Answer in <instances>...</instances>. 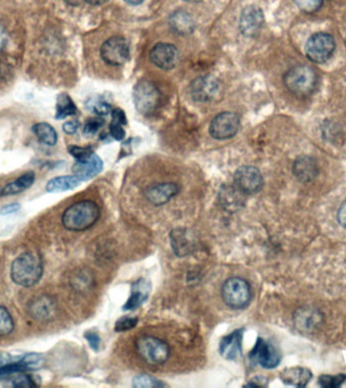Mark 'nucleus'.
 Returning a JSON list of instances; mask_svg holds the SVG:
<instances>
[{
    "instance_id": "f257e3e1",
    "label": "nucleus",
    "mask_w": 346,
    "mask_h": 388,
    "mask_svg": "<svg viewBox=\"0 0 346 388\" xmlns=\"http://www.w3.org/2000/svg\"><path fill=\"white\" fill-rule=\"evenodd\" d=\"M99 217L100 208L94 201L81 200L67 208L62 224L68 231L85 232L94 227Z\"/></svg>"
},
{
    "instance_id": "f03ea898",
    "label": "nucleus",
    "mask_w": 346,
    "mask_h": 388,
    "mask_svg": "<svg viewBox=\"0 0 346 388\" xmlns=\"http://www.w3.org/2000/svg\"><path fill=\"white\" fill-rule=\"evenodd\" d=\"M43 275V262L39 254L28 251L13 261L11 277L14 284L23 287L33 286Z\"/></svg>"
},
{
    "instance_id": "7ed1b4c3",
    "label": "nucleus",
    "mask_w": 346,
    "mask_h": 388,
    "mask_svg": "<svg viewBox=\"0 0 346 388\" xmlns=\"http://www.w3.org/2000/svg\"><path fill=\"white\" fill-rule=\"evenodd\" d=\"M283 82L286 87L296 97H308L316 88L317 74L312 67L298 65L286 72Z\"/></svg>"
},
{
    "instance_id": "20e7f679",
    "label": "nucleus",
    "mask_w": 346,
    "mask_h": 388,
    "mask_svg": "<svg viewBox=\"0 0 346 388\" xmlns=\"http://www.w3.org/2000/svg\"><path fill=\"white\" fill-rule=\"evenodd\" d=\"M135 347L138 355L148 365H163L171 357V347L159 338L141 336L136 340Z\"/></svg>"
},
{
    "instance_id": "39448f33",
    "label": "nucleus",
    "mask_w": 346,
    "mask_h": 388,
    "mask_svg": "<svg viewBox=\"0 0 346 388\" xmlns=\"http://www.w3.org/2000/svg\"><path fill=\"white\" fill-rule=\"evenodd\" d=\"M222 298L232 310H243L252 298V287L247 280L241 277H231L224 282Z\"/></svg>"
},
{
    "instance_id": "423d86ee",
    "label": "nucleus",
    "mask_w": 346,
    "mask_h": 388,
    "mask_svg": "<svg viewBox=\"0 0 346 388\" xmlns=\"http://www.w3.org/2000/svg\"><path fill=\"white\" fill-rule=\"evenodd\" d=\"M133 100L140 114L151 116L158 109L161 102V93L151 81L142 80L134 88Z\"/></svg>"
},
{
    "instance_id": "0eeeda50",
    "label": "nucleus",
    "mask_w": 346,
    "mask_h": 388,
    "mask_svg": "<svg viewBox=\"0 0 346 388\" xmlns=\"http://www.w3.org/2000/svg\"><path fill=\"white\" fill-rule=\"evenodd\" d=\"M335 42L333 36L326 33H317L311 36L306 44L308 59L314 63H324L333 56Z\"/></svg>"
},
{
    "instance_id": "6e6552de",
    "label": "nucleus",
    "mask_w": 346,
    "mask_h": 388,
    "mask_svg": "<svg viewBox=\"0 0 346 388\" xmlns=\"http://www.w3.org/2000/svg\"><path fill=\"white\" fill-rule=\"evenodd\" d=\"M100 56L111 66H121L130 59V47L125 38L112 37L100 48Z\"/></svg>"
},
{
    "instance_id": "1a4fd4ad",
    "label": "nucleus",
    "mask_w": 346,
    "mask_h": 388,
    "mask_svg": "<svg viewBox=\"0 0 346 388\" xmlns=\"http://www.w3.org/2000/svg\"><path fill=\"white\" fill-rule=\"evenodd\" d=\"M249 359L253 363L259 364L261 367L274 369L280 364L281 355L273 343L259 338L249 353Z\"/></svg>"
},
{
    "instance_id": "9d476101",
    "label": "nucleus",
    "mask_w": 346,
    "mask_h": 388,
    "mask_svg": "<svg viewBox=\"0 0 346 388\" xmlns=\"http://www.w3.org/2000/svg\"><path fill=\"white\" fill-rule=\"evenodd\" d=\"M240 128L239 117L234 112H221L214 117L210 124V135L216 140H228L238 133Z\"/></svg>"
},
{
    "instance_id": "9b49d317",
    "label": "nucleus",
    "mask_w": 346,
    "mask_h": 388,
    "mask_svg": "<svg viewBox=\"0 0 346 388\" xmlns=\"http://www.w3.org/2000/svg\"><path fill=\"white\" fill-rule=\"evenodd\" d=\"M234 184L245 195H252L264 188V177L255 167L241 166L234 174Z\"/></svg>"
},
{
    "instance_id": "f8f14e48",
    "label": "nucleus",
    "mask_w": 346,
    "mask_h": 388,
    "mask_svg": "<svg viewBox=\"0 0 346 388\" xmlns=\"http://www.w3.org/2000/svg\"><path fill=\"white\" fill-rule=\"evenodd\" d=\"M221 83L213 75L195 78L190 86V97L197 102H209L218 97Z\"/></svg>"
},
{
    "instance_id": "ddd939ff",
    "label": "nucleus",
    "mask_w": 346,
    "mask_h": 388,
    "mask_svg": "<svg viewBox=\"0 0 346 388\" xmlns=\"http://www.w3.org/2000/svg\"><path fill=\"white\" fill-rule=\"evenodd\" d=\"M149 59L162 70H173L180 62V52L174 45L159 43L152 48Z\"/></svg>"
},
{
    "instance_id": "4468645a",
    "label": "nucleus",
    "mask_w": 346,
    "mask_h": 388,
    "mask_svg": "<svg viewBox=\"0 0 346 388\" xmlns=\"http://www.w3.org/2000/svg\"><path fill=\"white\" fill-rule=\"evenodd\" d=\"M171 247L173 252L178 257H185L195 252L197 249L198 241L195 235L185 229V227H178L171 233Z\"/></svg>"
},
{
    "instance_id": "2eb2a0df",
    "label": "nucleus",
    "mask_w": 346,
    "mask_h": 388,
    "mask_svg": "<svg viewBox=\"0 0 346 388\" xmlns=\"http://www.w3.org/2000/svg\"><path fill=\"white\" fill-rule=\"evenodd\" d=\"M178 193H180V186L178 184L173 183V182H166V183L149 186L145 190L144 195L151 205L155 207H161L173 200Z\"/></svg>"
},
{
    "instance_id": "dca6fc26",
    "label": "nucleus",
    "mask_w": 346,
    "mask_h": 388,
    "mask_svg": "<svg viewBox=\"0 0 346 388\" xmlns=\"http://www.w3.org/2000/svg\"><path fill=\"white\" fill-rule=\"evenodd\" d=\"M102 168H104V163L102 159L99 156L94 154V152H92L81 159L76 160L72 167V171L75 176L83 181L94 178L102 172Z\"/></svg>"
},
{
    "instance_id": "f3484780",
    "label": "nucleus",
    "mask_w": 346,
    "mask_h": 388,
    "mask_svg": "<svg viewBox=\"0 0 346 388\" xmlns=\"http://www.w3.org/2000/svg\"><path fill=\"white\" fill-rule=\"evenodd\" d=\"M264 16L259 7L250 6L245 7L241 14L240 31L247 37H254L264 25Z\"/></svg>"
},
{
    "instance_id": "a211bd4d",
    "label": "nucleus",
    "mask_w": 346,
    "mask_h": 388,
    "mask_svg": "<svg viewBox=\"0 0 346 388\" xmlns=\"http://www.w3.org/2000/svg\"><path fill=\"white\" fill-rule=\"evenodd\" d=\"M219 200L227 212H236L244 207L245 194L236 188L235 184L223 185L219 193Z\"/></svg>"
},
{
    "instance_id": "6ab92c4d",
    "label": "nucleus",
    "mask_w": 346,
    "mask_h": 388,
    "mask_svg": "<svg viewBox=\"0 0 346 388\" xmlns=\"http://www.w3.org/2000/svg\"><path fill=\"white\" fill-rule=\"evenodd\" d=\"M243 329L236 330L222 339L220 354L227 360H236L242 355Z\"/></svg>"
},
{
    "instance_id": "aec40b11",
    "label": "nucleus",
    "mask_w": 346,
    "mask_h": 388,
    "mask_svg": "<svg viewBox=\"0 0 346 388\" xmlns=\"http://www.w3.org/2000/svg\"><path fill=\"white\" fill-rule=\"evenodd\" d=\"M56 308L57 306L54 299L44 296L35 299L31 303L28 311H30L31 317L35 318V320L46 322V320H52L55 317Z\"/></svg>"
},
{
    "instance_id": "412c9836",
    "label": "nucleus",
    "mask_w": 346,
    "mask_h": 388,
    "mask_svg": "<svg viewBox=\"0 0 346 388\" xmlns=\"http://www.w3.org/2000/svg\"><path fill=\"white\" fill-rule=\"evenodd\" d=\"M312 372L307 368L291 367L281 371V382L292 387H306L312 379Z\"/></svg>"
},
{
    "instance_id": "4be33fe9",
    "label": "nucleus",
    "mask_w": 346,
    "mask_h": 388,
    "mask_svg": "<svg viewBox=\"0 0 346 388\" xmlns=\"http://www.w3.org/2000/svg\"><path fill=\"white\" fill-rule=\"evenodd\" d=\"M150 293V284L145 279H139L132 286V293L124 306V310L133 311L146 301Z\"/></svg>"
},
{
    "instance_id": "5701e85b",
    "label": "nucleus",
    "mask_w": 346,
    "mask_h": 388,
    "mask_svg": "<svg viewBox=\"0 0 346 388\" xmlns=\"http://www.w3.org/2000/svg\"><path fill=\"white\" fill-rule=\"evenodd\" d=\"M317 172H318V168H317L316 163L312 158L307 157V156L298 158L297 161L293 164V173L301 181L313 180L316 177Z\"/></svg>"
},
{
    "instance_id": "b1692460",
    "label": "nucleus",
    "mask_w": 346,
    "mask_h": 388,
    "mask_svg": "<svg viewBox=\"0 0 346 388\" xmlns=\"http://www.w3.org/2000/svg\"><path fill=\"white\" fill-rule=\"evenodd\" d=\"M82 182L75 175H66V176H58L48 182L46 190L48 193H63V191L71 190L80 186Z\"/></svg>"
},
{
    "instance_id": "393cba45",
    "label": "nucleus",
    "mask_w": 346,
    "mask_h": 388,
    "mask_svg": "<svg viewBox=\"0 0 346 388\" xmlns=\"http://www.w3.org/2000/svg\"><path fill=\"white\" fill-rule=\"evenodd\" d=\"M36 175L33 172H27L21 176L18 177L16 180L6 184V186L1 188L2 196L16 195L23 191L27 190L31 186L35 183Z\"/></svg>"
},
{
    "instance_id": "a878e982",
    "label": "nucleus",
    "mask_w": 346,
    "mask_h": 388,
    "mask_svg": "<svg viewBox=\"0 0 346 388\" xmlns=\"http://www.w3.org/2000/svg\"><path fill=\"white\" fill-rule=\"evenodd\" d=\"M171 26L173 31L178 35H188L193 32L195 28L192 16L185 11H176L171 16Z\"/></svg>"
},
{
    "instance_id": "bb28decb",
    "label": "nucleus",
    "mask_w": 346,
    "mask_h": 388,
    "mask_svg": "<svg viewBox=\"0 0 346 388\" xmlns=\"http://www.w3.org/2000/svg\"><path fill=\"white\" fill-rule=\"evenodd\" d=\"M32 129L40 143L50 146V147L56 145L58 135H57V131H55L51 124L47 123L36 124Z\"/></svg>"
},
{
    "instance_id": "cd10ccee",
    "label": "nucleus",
    "mask_w": 346,
    "mask_h": 388,
    "mask_svg": "<svg viewBox=\"0 0 346 388\" xmlns=\"http://www.w3.org/2000/svg\"><path fill=\"white\" fill-rule=\"evenodd\" d=\"M77 112L76 105L68 95H59L56 104V119H63Z\"/></svg>"
},
{
    "instance_id": "c85d7f7f",
    "label": "nucleus",
    "mask_w": 346,
    "mask_h": 388,
    "mask_svg": "<svg viewBox=\"0 0 346 388\" xmlns=\"http://www.w3.org/2000/svg\"><path fill=\"white\" fill-rule=\"evenodd\" d=\"M134 387L137 388H153V387H166V383L162 382L161 380L157 379L151 375L141 374L136 376L132 382Z\"/></svg>"
},
{
    "instance_id": "c756f323",
    "label": "nucleus",
    "mask_w": 346,
    "mask_h": 388,
    "mask_svg": "<svg viewBox=\"0 0 346 388\" xmlns=\"http://www.w3.org/2000/svg\"><path fill=\"white\" fill-rule=\"evenodd\" d=\"M87 109L99 117L107 116L111 114V104H107L104 98H90L87 104Z\"/></svg>"
},
{
    "instance_id": "7c9ffc66",
    "label": "nucleus",
    "mask_w": 346,
    "mask_h": 388,
    "mask_svg": "<svg viewBox=\"0 0 346 388\" xmlns=\"http://www.w3.org/2000/svg\"><path fill=\"white\" fill-rule=\"evenodd\" d=\"M14 329L13 318L4 306H0V337L7 336Z\"/></svg>"
},
{
    "instance_id": "2f4dec72",
    "label": "nucleus",
    "mask_w": 346,
    "mask_h": 388,
    "mask_svg": "<svg viewBox=\"0 0 346 388\" xmlns=\"http://www.w3.org/2000/svg\"><path fill=\"white\" fill-rule=\"evenodd\" d=\"M23 371H28L26 366L21 362V360L16 361V362L6 364V365L0 366V380L4 378L9 377L13 374H18V373L23 372Z\"/></svg>"
},
{
    "instance_id": "473e14b6",
    "label": "nucleus",
    "mask_w": 346,
    "mask_h": 388,
    "mask_svg": "<svg viewBox=\"0 0 346 388\" xmlns=\"http://www.w3.org/2000/svg\"><path fill=\"white\" fill-rule=\"evenodd\" d=\"M346 380V375H321L318 382L320 387L326 388L338 387Z\"/></svg>"
},
{
    "instance_id": "72a5a7b5",
    "label": "nucleus",
    "mask_w": 346,
    "mask_h": 388,
    "mask_svg": "<svg viewBox=\"0 0 346 388\" xmlns=\"http://www.w3.org/2000/svg\"><path fill=\"white\" fill-rule=\"evenodd\" d=\"M301 11L307 14L315 13L318 11L323 4V0H293Z\"/></svg>"
},
{
    "instance_id": "f704fd0d",
    "label": "nucleus",
    "mask_w": 346,
    "mask_h": 388,
    "mask_svg": "<svg viewBox=\"0 0 346 388\" xmlns=\"http://www.w3.org/2000/svg\"><path fill=\"white\" fill-rule=\"evenodd\" d=\"M20 360L21 362L26 366V368H27L28 370H31V369L33 370V369L39 368L40 366L42 365L44 358H43V356L40 355V354L30 353L21 357Z\"/></svg>"
},
{
    "instance_id": "c9c22d12",
    "label": "nucleus",
    "mask_w": 346,
    "mask_h": 388,
    "mask_svg": "<svg viewBox=\"0 0 346 388\" xmlns=\"http://www.w3.org/2000/svg\"><path fill=\"white\" fill-rule=\"evenodd\" d=\"M138 318L133 317H123L121 318L114 325V330L118 333L126 332L134 329L137 325Z\"/></svg>"
},
{
    "instance_id": "e433bc0d",
    "label": "nucleus",
    "mask_w": 346,
    "mask_h": 388,
    "mask_svg": "<svg viewBox=\"0 0 346 388\" xmlns=\"http://www.w3.org/2000/svg\"><path fill=\"white\" fill-rule=\"evenodd\" d=\"M104 124V121L100 117H92V119H87V123H85L83 133L85 135H94L102 128Z\"/></svg>"
},
{
    "instance_id": "4c0bfd02",
    "label": "nucleus",
    "mask_w": 346,
    "mask_h": 388,
    "mask_svg": "<svg viewBox=\"0 0 346 388\" xmlns=\"http://www.w3.org/2000/svg\"><path fill=\"white\" fill-rule=\"evenodd\" d=\"M109 134L113 136L114 140L121 141L125 138L126 133L123 129V124L116 123V122H111L109 124Z\"/></svg>"
},
{
    "instance_id": "58836bf2",
    "label": "nucleus",
    "mask_w": 346,
    "mask_h": 388,
    "mask_svg": "<svg viewBox=\"0 0 346 388\" xmlns=\"http://www.w3.org/2000/svg\"><path fill=\"white\" fill-rule=\"evenodd\" d=\"M13 387H36L35 382L32 379L31 376L27 374L18 375L16 379L13 380Z\"/></svg>"
},
{
    "instance_id": "ea45409f",
    "label": "nucleus",
    "mask_w": 346,
    "mask_h": 388,
    "mask_svg": "<svg viewBox=\"0 0 346 388\" xmlns=\"http://www.w3.org/2000/svg\"><path fill=\"white\" fill-rule=\"evenodd\" d=\"M85 339L87 340L88 343H90L92 349H94V351H97L99 348L100 345V338L97 333L94 332H87L85 335Z\"/></svg>"
},
{
    "instance_id": "a19ab883",
    "label": "nucleus",
    "mask_w": 346,
    "mask_h": 388,
    "mask_svg": "<svg viewBox=\"0 0 346 388\" xmlns=\"http://www.w3.org/2000/svg\"><path fill=\"white\" fill-rule=\"evenodd\" d=\"M80 128V124L78 121L67 122V123L64 124L63 126H62L64 133H66L67 135H73V134H75Z\"/></svg>"
},
{
    "instance_id": "79ce46f5",
    "label": "nucleus",
    "mask_w": 346,
    "mask_h": 388,
    "mask_svg": "<svg viewBox=\"0 0 346 388\" xmlns=\"http://www.w3.org/2000/svg\"><path fill=\"white\" fill-rule=\"evenodd\" d=\"M112 121L123 124L124 126V124H126L125 112L120 109L112 110Z\"/></svg>"
},
{
    "instance_id": "37998d69",
    "label": "nucleus",
    "mask_w": 346,
    "mask_h": 388,
    "mask_svg": "<svg viewBox=\"0 0 346 388\" xmlns=\"http://www.w3.org/2000/svg\"><path fill=\"white\" fill-rule=\"evenodd\" d=\"M267 378L264 376H256V377L252 378L249 382L245 384V387H266Z\"/></svg>"
},
{
    "instance_id": "c03bdc74",
    "label": "nucleus",
    "mask_w": 346,
    "mask_h": 388,
    "mask_svg": "<svg viewBox=\"0 0 346 388\" xmlns=\"http://www.w3.org/2000/svg\"><path fill=\"white\" fill-rule=\"evenodd\" d=\"M21 210V205L18 203H11V205H6L0 210V215H6L14 214Z\"/></svg>"
},
{
    "instance_id": "a18cd8bd",
    "label": "nucleus",
    "mask_w": 346,
    "mask_h": 388,
    "mask_svg": "<svg viewBox=\"0 0 346 388\" xmlns=\"http://www.w3.org/2000/svg\"><path fill=\"white\" fill-rule=\"evenodd\" d=\"M338 222L341 226L346 229V200L341 205L337 214Z\"/></svg>"
},
{
    "instance_id": "49530a36",
    "label": "nucleus",
    "mask_w": 346,
    "mask_h": 388,
    "mask_svg": "<svg viewBox=\"0 0 346 388\" xmlns=\"http://www.w3.org/2000/svg\"><path fill=\"white\" fill-rule=\"evenodd\" d=\"M7 39H9V38H7L6 31L4 30V26H0V51H2L4 48L6 47Z\"/></svg>"
},
{
    "instance_id": "de8ad7c7",
    "label": "nucleus",
    "mask_w": 346,
    "mask_h": 388,
    "mask_svg": "<svg viewBox=\"0 0 346 388\" xmlns=\"http://www.w3.org/2000/svg\"><path fill=\"white\" fill-rule=\"evenodd\" d=\"M85 1L92 4V6H102V4H107L109 0H85Z\"/></svg>"
},
{
    "instance_id": "09e8293b",
    "label": "nucleus",
    "mask_w": 346,
    "mask_h": 388,
    "mask_svg": "<svg viewBox=\"0 0 346 388\" xmlns=\"http://www.w3.org/2000/svg\"><path fill=\"white\" fill-rule=\"evenodd\" d=\"M125 1L131 6H139L144 0H125Z\"/></svg>"
},
{
    "instance_id": "8fccbe9b",
    "label": "nucleus",
    "mask_w": 346,
    "mask_h": 388,
    "mask_svg": "<svg viewBox=\"0 0 346 388\" xmlns=\"http://www.w3.org/2000/svg\"><path fill=\"white\" fill-rule=\"evenodd\" d=\"M69 6H80L81 0H64Z\"/></svg>"
},
{
    "instance_id": "3c124183",
    "label": "nucleus",
    "mask_w": 346,
    "mask_h": 388,
    "mask_svg": "<svg viewBox=\"0 0 346 388\" xmlns=\"http://www.w3.org/2000/svg\"><path fill=\"white\" fill-rule=\"evenodd\" d=\"M0 196H2L1 188H0Z\"/></svg>"
}]
</instances>
